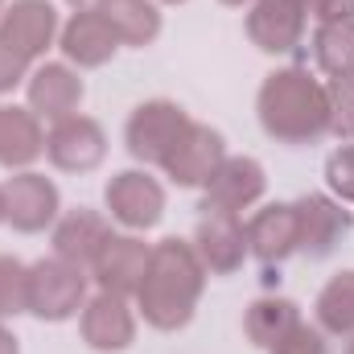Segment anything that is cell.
<instances>
[{
    "label": "cell",
    "instance_id": "1",
    "mask_svg": "<svg viewBox=\"0 0 354 354\" xmlns=\"http://www.w3.org/2000/svg\"><path fill=\"white\" fill-rule=\"evenodd\" d=\"M206 268L198 260L189 239H161L153 243V256L145 268V280L136 288V313L145 317V326L177 334L194 322V309L202 301L206 288Z\"/></svg>",
    "mask_w": 354,
    "mask_h": 354
},
{
    "label": "cell",
    "instance_id": "2",
    "mask_svg": "<svg viewBox=\"0 0 354 354\" xmlns=\"http://www.w3.org/2000/svg\"><path fill=\"white\" fill-rule=\"evenodd\" d=\"M256 115L264 136H272L276 145L288 149L317 145L330 136V91L305 66H280L260 83Z\"/></svg>",
    "mask_w": 354,
    "mask_h": 354
},
{
    "label": "cell",
    "instance_id": "3",
    "mask_svg": "<svg viewBox=\"0 0 354 354\" xmlns=\"http://www.w3.org/2000/svg\"><path fill=\"white\" fill-rule=\"evenodd\" d=\"M189 111L174 99H145L140 107H132L128 124H124V149L132 161L140 165H165L169 153L181 145V136L189 132Z\"/></svg>",
    "mask_w": 354,
    "mask_h": 354
},
{
    "label": "cell",
    "instance_id": "4",
    "mask_svg": "<svg viewBox=\"0 0 354 354\" xmlns=\"http://www.w3.org/2000/svg\"><path fill=\"white\" fill-rule=\"evenodd\" d=\"M87 268L66 264L58 256L29 264V313L41 322H71L87 305Z\"/></svg>",
    "mask_w": 354,
    "mask_h": 354
},
{
    "label": "cell",
    "instance_id": "5",
    "mask_svg": "<svg viewBox=\"0 0 354 354\" xmlns=\"http://www.w3.org/2000/svg\"><path fill=\"white\" fill-rule=\"evenodd\" d=\"M103 206L111 223L132 235H145L165 218V185L145 169H120L103 185Z\"/></svg>",
    "mask_w": 354,
    "mask_h": 354
},
{
    "label": "cell",
    "instance_id": "6",
    "mask_svg": "<svg viewBox=\"0 0 354 354\" xmlns=\"http://www.w3.org/2000/svg\"><path fill=\"white\" fill-rule=\"evenodd\" d=\"M62 194L58 185L37 169H17L4 181V223L21 235H41L58 223Z\"/></svg>",
    "mask_w": 354,
    "mask_h": 354
},
{
    "label": "cell",
    "instance_id": "7",
    "mask_svg": "<svg viewBox=\"0 0 354 354\" xmlns=\"http://www.w3.org/2000/svg\"><path fill=\"white\" fill-rule=\"evenodd\" d=\"M46 157L62 174H95L107 161V132L91 115H66L46 132Z\"/></svg>",
    "mask_w": 354,
    "mask_h": 354
},
{
    "label": "cell",
    "instance_id": "8",
    "mask_svg": "<svg viewBox=\"0 0 354 354\" xmlns=\"http://www.w3.org/2000/svg\"><path fill=\"white\" fill-rule=\"evenodd\" d=\"M149 256H153V248H149L140 235H132V231H124V235L111 231L107 243L95 252L87 276L95 280L99 292L136 297V288H140V280H145V268H149Z\"/></svg>",
    "mask_w": 354,
    "mask_h": 354
},
{
    "label": "cell",
    "instance_id": "9",
    "mask_svg": "<svg viewBox=\"0 0 354 354\" xmlns=\"http://www.w3.org/2000/svg\"><path fill=\"white\" fill-rule=\"evenodd\" d=\"M268 189V174L256 157H231L214 169V177L202 185V210L214 214H243L252 210Z\"/></svg>",
    "mask_w": 354,
    "mask_h": 354
},
{
    "label": "cell",
    "instance_id": "10",
    "mask_svg": "<svg viewBox=\"0 0 354 354\" xmlns=\"http://www.w3.org/2000/svg\"><path fill=\"white\" fill-rule=\"evenodd\" d=\"M79 334L95 354H120L136 342V313L128 297L115 292H91L87 305L79 309Z\"/></svg>",
    "mask_w": 354,
    "mask_h": 354
},
{
    "label": "cell",
    "instance_id": "11",
    "mask_svg": "<svg viewBox=\"0 0 354 354\" xmlns=\"http://www.w3.org/2000/svg\"><path fill=\"white\" fill-rule=\"evenodd\" d=\"M297 223H301V256L326 260L342 248V239L354 231V214L346 202L330 194H305L297 198Z\"/></svg>",
    "mask_w": 354,
    "mask_h": 354
},
{
    "label": "cell",
    "instance_id": "12",
    "mask_svg": "<svg viewBox=\"0 0 354 354\" xmlns=\"http://www.w3.org/2000/svg\"><path fill=\"white\" fill-rule=\"evenodd\" d=\"M194 252L202 268L210 276H235L243 260L252 256L248 252V227L239 214H214V210H202L198 218V231H194Z\"/></svg>",
    "mask_w": 354,
    "mask_h": 354
},
{
    "label": "cell",
    "instance_id": "13",
    "mask_svg": "<svg viewBox=\"0 0 354 354\" xmlns=\"http://www.w3.org/2000/svg\"><path fill=\"white\" fill-rule=\"evenodd\" d=\"M58 33H62V21L50 0H12L0 17V37L29 62L46 58V50L58 46Z\"/></svg>",
    "mask_w": 354,
    "mask_h": 354
},
{
    "label": "cell",
    "instance_id": "14",
    "mask_svg": "<svg viewBox=\"0 0 354 354\" xmlns=\"http://www.w3.org/2000/svg\"><path fill=\"white\" fill-rule=\"evenodd\" d=\"M248 252L264 268H280L288 256L301 252V223H297V202H268L248 223Z\"/></svg>",
    "mask_w": 354,
    "mask_h": 354
},
{
    "label": "cell",
    "instance_id": "15",
    "mask_svg": "<svg viewBox=\"0 0 354 354\" xmlns=\"http://www.w3.org/2000/svg\"><path fill=\"white\" fill-rule=\"evenodd\" d=\"M223 161H227V140H223V132L210 128V124H189V132L181 136V145L169 153V161H165L161 169H165V177H169L174 185H181V189H202Z\"/></svg>",
    "mask_w": 354,
    "mask_h": 354
},
{
    "label": "cell",
    "instance_id": "16",
    "mask_svg": "<svg viewBox=\"0 0 354 354\" xmlns=\"http://www.w3.org/2000/svg\"><path fill=\"white\" fill-rule=\"evenodd\" d=\"M124 41L115 37V29L107 25V17L99 8H75V17L62 25L58 33V50L75 71H99L115 58Z\"/></svg>",
    "mask_w": 354,
    "mask_h": 354
},
{
    "label": "cell",
    "instance_id": "17",
    "mask_svg": "<svg viewBox=\"0 0 354 354\" xmlns=\"http://www.w3.org/2000/svg\"><path fill=\"white\" fill-rule=\"evenodd\" d=\"M83 95H87V87H83V79H79V71L71 62H37L29 83H25L29 111L37 120H50V124L75 115Z\"/></svg>",
    "mask_w": 354,
    "mask_h": 354
},
{
    "label": "cell",
    "instance_id": "18",
    "mask_svg": "<svg viewBox=\"0 0 354 354\" xmlns=\"http://www.w3.org/2000/svg\"><path fill=\"white\" fill-rule=\"evenodd\" d=\"M305 21H309V8H292V4H268V0H256L248 8V37L256 50L264 54H292L301 41H305Z\"/></svg>",
    "mask_w": 354,
    "mask_h": 354
},
{
    "label": "cell",
    "instance_id": "19",
    "mask_svg": "<svg viewBox=\"0 0 354 354\" xmlns=\"http://www.w3.org/2000/svg\"><path fill=\"white\" fill-rule=\"evenodd\" d=\"M107 235H111V218L99 214V210H91V206L58 214V223L50 227L54 256L66 260V264H79V268H91L95 252L107 243Z\"/></svg>",
    "mask_w": 354,
    "mask_h": 354
},
{
    "label": "cell",
    "instance_id": "20",
    "mask_svg": "<svg viewBox=\"0 0 354 354\" xmlns=\"http://www.w3.org/2000/svg\"><path fill=\"white\" fill-rule=\"evenodd\" d=\"M46 157V128L29 107H4L0 103V165L4 169H33V161Z\"/></svg>",
    "mask_w": 354,
    "mask_h": 354
},
{
    "label": "cell",
    "instance_id": "21",
    "mask_svg": "<svg viewBox=\"0 0 354 354\" xmlns=\"http://www.w3.org/2000/svg\"><path fill=\"white\" fill-rule=\"evenodd\" d=\"M99 12L107 17V25L115 29V37L124 46H153L161 37V8L157 0H99Z\"/></svg>",
    "mask_w": 354,
    "mask_h": 354
},
{
    "label": "cell",
    "instance_id": "22",
    "mask_svg": "<svg viewBox=\"0 0 354 354\" xmlns=\"http://www.w3.org/2000/svg\"><path fill=\"white\" fill-rule=\"evenodd\" d=\"M301 322V305L288 301V297H256L243 313V334L252 346L260 351H272L292 326Z\"/></svg>",
    "mask_w": 354,
    "mask_h": 354
},
{
    "label": "cell",
    "instance_id": "23",
    "mask_svg": "<svg viewBox=\"0 0 354 354\" xmlns=\"http://www.w3.org/2000/svg\"><path fill=\"white\" fill-rule=\"evenodd\" d=\"M313 317L330 338H354V268L330 276L313 301Z\"/></svg>",
    "mask_w": 354,
    "mask_h": 354
},
{
    "label": "cell",
    "instance_id": "24",
    "mask_svg": "<svg viewBox=\"0 0 354 354\" xmlns=\"http://www.w3.org/2000/svg\"><path fill=\"white\" fill-rule=\"evenodd\" d=\"M313 62H317V71L326 79H354V21L317 25Z\"/></svg>",
    "mask_w": 354,
    "mask_h": 354
},
{
    "label": "cell",
    "instance_id": "25",
    "mask_svg": "<svg viewBox=\"0 0 354 354\" xmlns=\"http://www.w3.org/2000/svg\"><path fill=\"white\" fill-rule=\"evenodd\" d=\"M29 313V264L0 256V317Z\"/></svg>",
    "mask_w": 354,
    "mask_h": 354
},
{
    "label": "cell",
    "instance_id": "26",
    "mask_svg": "<svg viewBox=\"0 0 354 354\" xmlns=\"http://www.w3.org/2000/svg\"><path fill=\"white\" fill-rule=\"evenodd\" d=\"M330 91V136L354 145V79H326Z\"/></svg>",
    "mask_w": 354,
    "mask_h": 354
},
{
    "label": "cell",
    "instance_id": "27",
    "mask_svg": "<svg viewBox=\"0 0 354 354\" xmlns=\"http://www.w3.org/2000/svg\"><path fill=\"white\" fill-rule=\"evenodd\" d=\"M268 354H330V334H326L317 322H305V317H301Z\"/></svg>",
    "mask_w": 354,
    "mask_h": 354
},
{
    "label": "cell",
    "instance_id": "28",
    "mask_svg": "<svg viewBox=\"0 0 354 354\" xmlns=\"http://www.w3.org/2000/svg\"><path fill=\"white\" fill-rule=\"evenodd\" d=\"M326 185L338 202L354 206V145H338L326 157Z\"/></svg>",
    "mask_w": 354,
    "mask_h": 354
},
{
    "label": "cell",
    "instance_id": "29",
    "mask_svg": "<svg viewBox=\"0 0 354 354\" xmlns=\"http://www.w3.org/2000/svg\"><path fill=\"white\" fill-rule=\"evenodd\" d=\"M33 75V62L25 54H17L4 37H0V95H12L17 87H25Z\"/></svg>",
    "mask_w": 354,
    "mask_h": 354
},
{
    "label": "cell",
    "instance_id": "30",
    "mask_svg": "<svg viewBox=\"0 0 354 354\" xmlns=\"http://www.w3.org/2000/svg\"><path fill=\"white\" fill-rule=\"evenodd\" d=\"M309 17H313L317 25L354 21V0H309Z\"/></svg>",
    "mask_w": 354,
    "mask_h": 354
},
{
    "label": "cell",
    "instance_id": "31",
    "mask_svg": "<svg viewBox=\"0 0 354 354\" xmlns=\"http://www.w3.org/2000/svg\"><path fill=\"white\" fill-rule=\"evenodd\" d=\"M0 354H21V342L8 326H0Z\"/></svg>",
    "mask_w": 354,
    "mask_h": 354
},
{
    "label": "cell",
    "instance_id": "32",
    "mask_svg": "<svg viewBox=\"0 0 354 354\" xmlns=\"http://www.w3.org/2000/svg\"><path fill=\"white\" fill-rule=\"evenodd\" d=\"M256 4V0H252ZM268 4H292V8H309V0H268Z\"/></svg>",
    "mask_w": 354,
    "mask_h": 354
},
{
    "label": "cell",
    "instance_id": "33",
    "mask_svg": "<svg viewBox=\"0 0 354 354\" xmlns=\"http://www.w3.org/2000/svg\"><path fill=\"white\" fill-rule=\"evenodd\" d=\"M71 8H99V0H66Z\"/></svg>",
    "mask_w": 354,
    "mask_h": 354
},
{
    "label": "cell",
    "instance_id": "34",
    "mask_svg": "<svg viewBox=\"0 0 354 354\" xmlns=\"http://www.w3.org/2000/svg\"><path fill=\"white\" fill-rule=\"evenodd\" d=\"M218 4H227V8H243V4H248V8H252V0H218Z\"/></svg>",
    "mask_w": 354,
    "mask_h": 354
},
{
    "label": "cell",
    "instance_id": "35",
    "mask_svg": "<svg viewBox=\"0 0 354 354\" xmlns=\"http://www.w3.org/2000/svg\"><path fill=\"white\" fill-rule=\"evenodd\" d=\"M0 227H4V185H0Z\"/></svg>",
    "mask_w": 354,
    "mask_h": 354
},
{
    "label": "cell",
    "instance_id": "36",
    "mask_svg": "<svg viewBox=\"0 0 354 354\" xmlns=\"http://www.w3.org/2000/svg\"><path fill=\"white\" fill-rule=\"evenodd\" d=\"M157 4H185V0H157Z\"/></svg>",
    "mask_w": 354,
    "mask_h": 354
},
{
    "label": "cell",
    "instance_id": "37",
    "mask_svg": "<svg viewBox=\"0 0 354 354\" xmlns=\"http://www.w3.org/2000/svg\"><path fill=\"white\" fill-rule=\"evenodd\" d=\"M346 354H354V338H351V346H346Z\"/></svg>",
    "mask_w": 354,
    "mask_h": 354
},
{
    "label": "cell",
    "instance_id": "38",
    "mask_svg": "<svg viewBox=\"0 0 354 354\" xmlns=\"http://www.w3.org/2000/svg\"><path fill=\"white\" fill-rule=\"evenodd\" d=\"M4 8H8V4H4V0H0V17H4Z\"/></svg>",
    "mask_w": 354,
    "mask_h": 354
}]
</instances>
